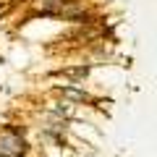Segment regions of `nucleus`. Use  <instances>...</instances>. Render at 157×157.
<instances>
[{"label":"nucleus","instance_id":"5","mask_svg":"<svg viewBox=\"0 0 157 157\" xmlns=\"http://www.w3.org/2000/svg\"><path fill=\"white\" fill-rule=\"evenodd\" d=\"M0 92H3V86H0Z\"/></svg>","mask_w":157,"mask_h":157},{"label":"nucleus","instance_id":"1","mask_svg":"<svg viewBox=\"0 0 157 157\" xmlns=\"http://www.w3.org/2000/svg\"><path fill=\"white\" fill-rule=\"evenodd\" d=\"M52 92H55L60 100H68V102H73V105H92V102L97 100L89 89H84V86H78V84H55Z\"/></svg>","mask_w":157,"mask_h":157},{"label":"nucleus","instance_id":"4","mask_svg":"<svg viewBox=\"0 0 157 157\" xmlns=\"http://www.w3.org/2000/svg\"><path fill=\"white\" fill-rule=\"evenodd\" d=\"M3 131L11 134V136H26V126H18V123H8Z\"/></svg>","mask_w":157,"mask_h":157},{"label":"nucleus","instance_id":"3","mask_svg":"<svg viewBox=\"0 0 157 157\" xmlns=\"http://www.w3.org/2000/svg\"><path fill=\"white\" fill-rule=\"evenodd\" d=\"M92 68H94V63H76V66H63V68H58V71H52V76H63V78H68L71 84H81V81L89 78Z\"/></svg>","mask_w":157,"mask_h":157},{"label":"nucleus","instance_id":"2","mask_svg":"<svg viewBox=\"0 0 157 157\" xmlns=\"http://www.w3.org/2000/svg\"><path fill=\"white\" fill-rule=\"evenodd\" d=\"M0 155L8 157H26L29 155V141L24 136H11V134H0Z\"/></svg>","mask_w":157,"mask_h":157}]
</instances>
